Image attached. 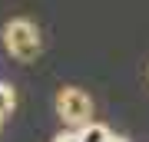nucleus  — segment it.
<instances>
[{"label":"nucleus","mask_w":149,"mask_h":142,"mask_svg":"<svg viewBox=\"0 0 149 142\" xmlns=\"http://www.w3.org/2000/svg\"><path fill=\"white\" fill-rule=\"evenodd\" d=\"M13 106H17V93H13V86H7V83H0V119H7L13 112Z\"/></svg>","instance_id":"20e7f679"},{"label":"nucleus","mask_w":149,"mask_h":142,"mask_svg":"<svg viewBox=\"0 0 149 142\" xmlns=\"http://www.w3.org/2000/svg\"><path fill=\"white\" fill-rule=\"evenodd\" d=\"M3 46L13 60L20 63H33L43 50V40H40V30L33 26L30 20H10L3 26Z\"/></svg>","instance_id":"f257e3e1"},{"label":"nucleus","mask_w":149,"mask_h":142,"mask_svg":"<svg viewBox=\"0 0 149 142\" xmlns=\"http://www.w3.org/2000/svg\"><path fill=\"white\" fill-rule=\"evenodd\" d=\"M56 116L70 129H83L86 122H93V99L90 93H83L80 86H63L56 93Z\"/></svg>","instance_id":"f03ea898"},{"label":"nucleus","mask_w":149,"mask_h":142,"mask_svg":"<svg viewBox=\"0 0 149 142\" xmlns=\"http://www.w3.org/2000/svg\"><path fill=\"white\" fill-rule=\"evenodd\" d=\"M109 142H129V139H123V136H113V139H109Z\"/></svg>","instance_id":"423d86ee"},{"label":"nucleus","mask_w":149,"mask_h":142,"mask_svg":"<svg viewBox=\"0 0 149 142\" xmlns=\"http://www.w3.org/2000/svg\"><path fill=\"white\" fill-rule=\"evenodd\" d=\"M76 132H80V142H109L113 139L109 126H103V122H86V126L76 129Z\"/></svg>","instance_id":"7ed1b4c3"},{"label":"nucleus","mask_w":149,"mask_h":142,"mask_svg":"<svg viewBox=\"0 0 149 142\" xmlns=\"http://www.w3.org/2000/svg\"><path fill=\"white\" fill-rule=\"evenodd\" d=\"M53 142H80V132H60Z\"/></svg>","instance_id":"39448f33"},{"label":"nucleus","mask_w":149,"mask_h":142,"mask_svg":"<svg viewBox=\"0 0 149 142\" xmlns=\"http://www.w3.org/2000/svg\"><path fill=\"white\" fill-rule=\"evenodd\" d=\"M0 122H3V119H0Z\"/></svg>","instance_id":"0eeeda50"}]
</instances>
